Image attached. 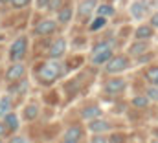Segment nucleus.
Returning <instances> with one entry per match:
<instances>
[{
	"label": "nucleus",
	"mask_w": 158,
	"mask_h": 143,
	"mask_svg": "<svg viewBox=\"0 0 158 143\" xmlns=\"http://www.w3.org/2000/svg\"><path fill=\"white\" fill-rule=\"evenodd\" d=\"M147 9H149V6H147L145 0H136V2L131 4V15H132V18H136V20H142V18L145 17Z\"/></svg>",
	"instance_id": "nucleus-10"
},
{
	"label": "nucleus",
	"mask_w": 158,
	"mask_h": 143,
	"mask_svg": "<svg viewBox=\"0 0 158 143\" xmlns=\"http://www.w3.org/2000/svg\"><path fill=\"white\" fill-rule=\"evenodd\" d=\"M72 17H74V9H72V6H63L59 11H57V24H68L70 20H72Z\"/></svg>",
	"instance_id": "nucleus-15"
},
{
	"label": "nucleus",
	"mask_w": 158,
	"mask_h": 143,
	"mask_svg": "<svg viewBox=\"0 0 158 143\" xmlns=\"http://www.w3.org/2000/svg\"><path fill=\"white\" fill-rule=\"evenodd\" d=\"M0 143H4V141H2V140H0Z\"/></svg>",
	"instance_id": "nucleus-36"
},
{
	"label": "nucleus",
	"mask_w": 158,
	"mask_h": 143,
	"mask_svg": "<svg viewBox=\"0 0 158 143\" xmlns=\"http://www.w3.org/2000/svg\"><path fill=\"white\" fill-rule=\"evenodd\" d=\"M9 143H26V140H24L22 136H15V138H11Z\"/></svg>",
	"instance_id": "nucleus-31"
},
{
	"label": "nucleus",
	"mask_w": 158,
	"mask_h": 143,
	"mask_svg": "<svg viewBox=\"0 0 158 143\" xmlns=\"http://www.w3.org/2000/svg\"><path fill=\"white\" fill-rule=\"evenodd\" d=\"M11 108H13L11 97H9V96H2V97H0V117H4L6 114H9Z\"/></svg>",
	"instance_id": "nucleus-20"
},
{
	"label": "nucleus",
	"mask_w": 158,
	"mask_h": 143,
	"mask_svg": "<svg viewBox=\"0 0 158 143\" xmlns=\"http://www.w3.org/2000/svg\"><path fill=\"white\" fill-rule=\"evenodd\" d=\"M39 105L37 103H28L26 107H24V119L26 121H33V119H37V116H39Z\"/></svg>",
	"instance_id": "nucleus-18"
},
{
	"label": "nucleus",
	"mask_w": 158,
	"mask_h": 143,
	"mask_svg": "<svg viewBox=\"0 0 158 143\" xmlns=\"http://www.w3.org/2000/svg\"><path fill=\"white\" fill-rule=\"evenodd\" d=\"M81 136H83V130H81V127H77V125L68 127L66 132H64V140L66 141H79Z\"/></svg>",
	"instance_id": "nucleus-17"
},
{
	"label": "nucleus",
	"mask_w": 158,
	"mask_h": 143,
	"mask_svg": "<svg viewBox=\"0 0 158 143\" xmlns=\"http://www.w3.org/2000/svg\"><path fill=\"white\" fill-rule=\"evenodd\" d=\"M143 77L147 79V83H149V84H155V86H158V66H151L149 70H145Z\"/></svg>",
	"instance_id": "nucleus-22"
},
{
	"label": "nucleus",
	"mask_w": 158,
	"mask_h": 143,
	"mask_svg": "<svg viewBox=\"0 0 158 143\" xmlns=\"http://www.w3.org/2000/svg\"><path fill=\"white\" fill-rule=\"evenodd\" d=\"M125 88H127V81L121 79V77H112V79H109L105 83V92L107 94H112V96L125 92Z\"/></svg>",
	"instance_id": "nucleus-9"
},
{
	"label": "nucleus",
	"mask_w": 158,
	"mask_h": 143,
	"mask_svg": "<svg viewBox=\"0 0 158 143\" xmlns=\"http://www.w3.org/2000/svg\"><path fill=\"white\" fill-rule=\"evenodd\" d=\"M90 143H109V140H107L103 134H94L92 140H90Z\"/></svg>",
	"instance_id": "nucleus-28"
},
{
	"label": "nucleus",
	"mask_w": 158,
	"mask_h": 143,
	"mask_svg": "<svg viewBox=\"0 0 158 143\" xmlns=\"http://www.w3.org/2000/svg\"><path fill=\"white\" fill-rule=\"evenodd\" d=\"M129 68H131V61H129V57H125V55H114V57L105 64V70H107V73H110V75H118V73L129 70Z\"/></svg>",
	"instance_id": "nucleus-4"
},
{
	"label": "nucleus",
	"mask_w": 158,
	"mask_h": 143,
	"mask_svg": "<svg viewBox=\"0 0 158 143\" xmlns=\"http://www.w3.org/2000/svg\"><path fill=\"white\" fill-rule=\"evenodd\" d=\"M96 7H98V0H83L79 4V17L81 18L88 17L92 11H96Z\"/></svg>",
	"instance_id": "nucleus-16"
},
{
	"label": "nucleus",
	"mask_w": 158,
	"mask_h": 143,
	"mask_svg": "<svg viewBox=\"0 0 158 143\" xmlns=\"http://www.w3.org/2000/svg\"><path fill=\"white\" fill-rule=\"evenodd\" d=\"M105 26H107V18L96 15V18H94V20L90 22V26H88V31H99V30H103Z\"/></svg>",
	"instance_id": "nucleus-21"
},
{
	"label": "nucleus",
	"mask_w": 158,
	"mask_h": 143,
	"mask_svg": "<svg viewBox=\"0 0 158 143\" xmlns=\"http://www.w3.org/2000/svg\"><path fill=\"white\" fill-rule=\"evenodd\" d=\"M101 114H103V110H101L99 105H86V107L81 110V117L86 119V121L98 119V117H101Z\"/></svg>",
	"instance_id": "nucleus-12"
},
{
	"label": "nucleus",
	"mask_w": 158,
	"mask_h": 143,
	"mask_svg": "<svg viewBox=\"0 0 158 143\" xmlns=\"http://www.w3.org/2000/svg\"><path fill=\"white\" fill-rule=\"evenodd\" d=\"M66 48H68L66 39H64V37H57V39L50 44V48H48L50 59H61V57L66 53Z\"/></svg>",
	"instance_id": "nucleus-5"
},
{
	"label": "nucleus",
	"mask_w": 158,
	"mask_h": 143,
	"mask_svg": "<svg viewBox=\"0 0 158 143\" xmlns=\"http://www.w3.org/2000/svg\"><path fill=\"white\" fill-rule=\"evenodd\" d=\"M0 4H11V0H0Z\"/></svg>",
	"instance_id": "nucleus-33"
},
{
	"label": "nucleus",
	"mask_w": 158,
	"mask_h": 143,
	"mask_svg": "<svg viewBox=\"0 0 158 143\" xmlns=\"http://www.w3.org/2000/svg\"><path fill=\"white\" fill-rule=\"evenodd\" d=\"M28 53V37H19L13 40L9 46V61L11 63H20Z\"/></svg>",
	"instance_id": "nucleus-3"
},
{
	"label": "nucleus",
	"mask_w": 158,
	"mask_h": 143,
	"mask_svg": "<svg viewBox=\"0 0 158 143\" xmlns=\"http://www.w3.org/2000/svg\"><path fill=\"white\" fill-rule=\"evenodd\" d=\"M88 130L92 134H105L109 130H112V123L103 119V117H98V119H92L88 121Z\"/></svg>",
	"instance_id": "nucleus-7"
},
{
	"label": "nucleus",
	"mask_w": 158,
	"mask_h": 143,
	"mask_svg": "<svg viewBox=\"0 0 158 143\" xmlns=\"http://www.w3.org/2000/svg\"><path fill=\"white\" fill-rule=\"evenodd\" d=\"M64 73V66L61 63V59H50L46 63H42L37 70V79L40 84H52L55 83L61 75Z\"/></svg>",
	"instance_id": "nucleus-1"
},
{
	"label": "nucleus",
	"mask_w": 158,
	"mask_h": 143,
	"mask_svg": "<svg viewBox=\"0 0 158 143\" xmlns=\"http://www.w3.org/2000/svg\"><path fill=\"white\" fill-rule=\"evenodd\" d=\"M6 130H7V129H6V125H4V121H0V138H2L4 134H6Z\"/></svg>",
	"instance_id": "nucleus-32"
},
{
	"label": "nucleus",
	"mask_w": 158,
	"mask_h": 143,
	"mask_svg": "<svg viewBox=\"0 0 158 143\" xmlns=\"http://www.w3.org/2000/svg\"><path fill=\"white\" fill-rule=\"evenodd\" d=\"M147 48H149V44H147V40H134L131 46H129V55L131 57H140V55H143L145 51H147Z\"/></svg>",
	"instance_id": "nucleus-13"
},
{
	"label": "nucleus",
	"mask_w": 158,
	"mask_h": 143,
	"mask_svg": "<svg viewBox=\"0 0 158 143\" xmlns=\"http://www.w3.org/2000/svg\"><path fill=\"white\" fill-rule=\"evenodd\" d=\"M151 105V101L147 99V96H136V97H132V107L136 108H147Z\"/></svg>",
	"instance_id": "nucleus-23"
},
{
	"label": "nucleus",
	"mask_w": 158,
	"mask_h": 143,
	"mask_svg": "<svg viewBox=\"0 0 158 143\" xmlns=\"http://www.w3.org/2000/svg\"><path fill=\"white\" fill-rule=\"evenodd\" d=\"M96 13H98L99 17L109 18V17H112V15L116 13V9H114V6H110V4H99V6L96 7Z\"/></svg>",
	"instance_id": "nucleus-19"
},
{
	"label": "nucleus",
	"mask_w": 158,
	"mask_h": 143,
	"mask_svg": "<svg viewBox=\"0 0 158 143\" xmlns=\"http://www.w3.org/2000/svg\"><path fill=\"white\" fill-rule=\"evenodd\" d=\"M155 35V28L151 24H140L134 30V40H149Z\"/></svg>",
	"instance_id": "nucleus-11"
},
{
	"label": "nucleus",
	"mask_w": 158,
	"mask_h": 143,
	"mask_svg": "<svg viewBox=\"0 0 158 143\" xmlns=\"http://www.w3.org/2000/svg\"><path fill=\"white\" fill-rule=\"evenodd\" d=\"M114 57V46L110 42H98L90 51V63L96 66H105Z\"/></svg>",
	"instance_id": "nucleus-2"
},
{
	"label": "nucleus",
	"mask_w": 158,
	"mask_h": 143,
	"mask_svg": "<svg viewBox=\"0 0 158 143\" xmlns=\"http://www.w3.org/2000/svg\"><path fill=\"white\" fill-rule=\"evenodd\" d=\"M63 7V0H50V4H48V7H46V11H59Z\"/></svg>",
	"instance_id": "nucleus-25"
},
{
	"label": "nucleus",
	"mask_w": 158,
	"mask_h": 143,
	"mask_svg": "<svg viewBox=\"0 0 158 143\" xmlns=\"http://www.w3.org/2000/svg\"><path fill=\"white\" fill-rule=\"evenodd\" d=\"M24 75H26V66L22 64V61H20V63H13V64L6 70V81L17 83V81H20V79H24Z\"/></svg>",
	"instance_id": "nucleus-6"
},
{
	"label": "nucleus",
	"mask_w": 158,
	"mask_h": 143,
	"mask_svg": "<svg viewBox=\"0 0 158 143\" xmlns=\"http://www.w3.org/2000/svg\"><path fill=\"white\" fill-rule=\"evenodd\" d=\"M63 143H79V141H66V140H64Z\"/></svg>",
	"instance_id": "nucleus-34"
},
{
	"label": "nucleus",
	"mask_w": 158,
	"mask_h": 143,
	"mask_svg": "<svg viewBox=\"0 0 158 143\" xmlns=\"http://www.w3.org/2000/svg\"><path fill=\"white\" fill-rule=\"evenodd\" d=\"M151 143H158V140H156V138H155V140H153V141H151Z\"/></svg>",
	"instance_id": "nucleus-35"
},
{
	"label": "nucleus",
	"mask_w": 158,
	"mask_h": 143,
	"mask_svg": "<svg viewBox=\"0 0 158 143\" xmlns=\"http://www.w3.org/2000/svg\"><path fill=\"white\" fill-rule=\"evenodd\" d=\"M30 2H31V0H11V6L17 7V9H22V7H26Z\"/></svg>",
	"instance_id": "nucleus-27"
},
{
	"label": "nucleus",
	"mask_w": 158,
	"mask_h": 143,
	"mask_svg": "<svg viewBox=\"0 0 158 143\" xmlns=\"http://www.w3.org/2000/svg\"><path fill=\"white\" fill-rule=\"evenodd\" d=\"M145 96H147V99H149L151 103H158V86L149 84L147 90H145Z\"/></svg>",
	"instance_id": "nucleus-24"
},
{
	"label": "nucleus",
	"mask_w": 158,
	"mask_h": 143,
	"mask_svg": "<svg viewBox=\"0 0 158 143\" xmlns=\"http://www.w3.org/2000/svg\"><path fill=\"white\" fill-rule=\"evenodd\" d=\"M48 4H50V0H37V7L39 9H46Z\"/></svg>",
	"instance_id": "nucleus-30"
},
{
	"label": "nucleus",
	"mask_w": 158,
	"mask_h": 143,
	"mask_svg": "<svg viewBox=\"0 0 158 143\" xmlns=\"http://www.w3.org/2000/svg\"><path fill=\"white\" fill-rule=\"evenodd\" d=\"M125 134H121V132H118V134H112L110 138H109V143H125Z\"/></svg>",
	"instance_id": "nucleus-26"
},
{
	"label": "nucleus",
	"mask_w": 158,
	"mask_h": 143,
	"mask_svg": "<svg viewBox=\"0 0 158 143\" xmlns=\"http://www.w3.org/2000/svg\"><path fill=\"white\" fill-rule=\"evenodd\" d=\"M2 121H4V125H6V129H7L9 132H17V130H19V127H20V121H19V117H17V114H15V112L6 114V116L2 117Z\"/></svg>",
	"instance_id": "nucleus-14"
},
{
	"label": "nucleus",
	"mask_w": 158,
	"mask_h": 143,
	"mask_svg": "<svg viewBox=\"0 0 158 143\" xmlns=\"http://www.w3.org/2000/svg\"><path fill=\"white\" fill-rule=\"evenodd\" d=\"M57 20H53V18H42L39 24L35 26V35H52V33H55V30H57Z\"/></svg>",
	"instance_id": "nucleus-8"
},
{
	"label": "nucleus",
	"mask_w": 158,
	"mask_h": 143,
	"mask_svg": "<svg viewBox=\"0 0 158 143\" xmlns=\"http://www.w3.org/2000/svg\"><path fill=\"white\" fill-rule=\"evenodd\" d=\"M149 24H151L155 30H158V11H156V13H153V17H151V20H149Z\"/></svg>",
	"instance_id": "nucleus-29"
}]
</instances>
